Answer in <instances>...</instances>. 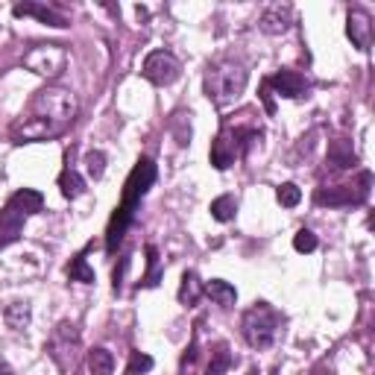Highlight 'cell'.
Segmentation results:
<instances>
[{
  "label": "cell",
  "mask_w": 375,
  "mask_h": 375,
  "mask_svg": "<svg viewBox=\"0 0 375 375\" xmlns=\"http://www.w3.org/2000/svg\"><path fill=\"white\" fill-rule=\"evenodd\" d=\"M74 117H77V97L74 94L65 91V88L47 85L41 91H35V97L30 103V112L12 126V138H15L18 144L56 138L74 123Z\"/></svg>",
  "instance_id": "6da1fadb"
},
{
  "label": "cell",
  "mask_w": 375,
  "mask_h": 375,
  "mask_svg": "<svg viewBox=\"0 0 375 375\" xmlns=\"http://www.w3.org/2000/svg\"><path fill=\"white\" fill-rule=\"evenodd\" d=\"M156 176H159V170H156V161L152 159H141L132 168V173H129V179L123 185V199H121V205L114 208L109 229H105V250L109 252H114L117 246L123 243V234L132 226L135 211L141 208V199L147 196L152 182H156Z\"/></svg>",
  "instance_id": "7a4b0ae2"
},
{
  "label": "cell",
  "mask_w": 375,
  "mask_h": 375,
  "mask_svg": "<svg viewBox=\"0 0 375 375\" xmlns=\"http://www.w3.org/2000/svg\"><path fill=\"white\" fill-rule=\"evenodd\" d=\"M246 79H250V74H246V68L241 62H234V59H217L214 65L205 68V77H203L205 97L217 109H229L243 94Z\"/></svg>",
  "instance_id": "3957f363"
},
{
  "label": "cell",
  "mask_w": 375,
  "mask_h": 375,
  "mask_svg": "<svg viewBox=\"0 0 375 375\" xmlns=\"http://www.w3.org/2000/svg\"><path fill=\"white\" fill-rule=\"evenodd\" d=\"M41 208H44V196L32 191V188H21V191L12 194L6 208L0 211V250H6L9 243L18 241L27 217L39 214Z\"/></svg>",
  "instance_id": "277c9868"
},
{
  "label": "cell",
  "mask_w": 375,
  "mask_h": 375,
  "mask_svg": "<svg viewBox=\"0 0 375 375\" xmlns=\"http://www.w3.org/2000/svg\"><path fill=\"white\" fill-rule=\"evenodd\" d=\"M261 138L258 129H250V126H223L220 135L214 138V144H211V164H214L217 170H226L232 168L238 159H243L250 147L255 141Z\"/></svg>",
  "instance_id": "5b68a950"
},
{
  "label": "cell",
  "mask_w": 375,
  "mask_h": 375,
  "mask_svg": "<svg viewBox=\"0 0 375 375\" xmlns=\"http://www.w3.org/2000/svg\"><path fill=\"white\" fill-rule=\"evenodd\" d=\"M241 325H243V340L252 349H270L281 332V314L276 308H270L267 302H258L243 314Z\"/></svg>",
  "instance_id": "8992f818"
},
{
  "label": "cell",
  "mask_w": 375,
  "mask_h": 375,
  "mask_svg": "<svg viewBox=\"0 0 375 375\" xmlns=\"http://www.w3.org/2000/svg\"><path fill=\"white\" fill-rule=\"evenodd\" d=\"M53 363L62 372H70L77 363V352H79V332L74 323H59L56 332L50 334V343H47Z\"/></svg>",
  "instance_id": "52a82bcc"
},
{
  "label": "cell",
  "mask_w": 375,
  "mask_h": 375,
  "mask_svg": "<svg viewBox=\"0 0 375 375\" xmlns=\"http://www.w3.org/2000/svg\"><path fill=\"white\" fill-rule=\"evenodd\" d=\"M182 74V65L170 50H152L147 59H144V68H141V77L152 85H173L176 79Z\"/></svg>",
  "instance_id": "ba28073f"
},
{
  "label": "cell",
  "mask_w": 375,
  "mask_h": 375,
  "mask_svg": "<svg viewBox=\"0 0 375 375\" xmlns=\"http://www.w3.org/2000/svg\"><path fill=\"white\" fill-rule=\"evenodd\" d=\"M369 185H372V176L363 170L355 185H337V188H328V191H316L314 199L320 205H361L369 196Z\"/></svg>",
  "instance_id": "9c48e42d"
},
{
  "label": "cell",
  "mask_w": 375,
  "mask_h": 375,
  "mask_svg": "<svg viewBox=\"0 0 375 375\" xmlns=\"http://www.w3.org/2000/svg\"><path fill=\"white\" fill-rule=\"evenodd\" d=\"M68 56L59 44H41V47H32V50L23 56V65H27L32 74L39 77H59L65 70Z\"/></svg>",
  "instance_id": "30bf717a"
},
{
  "label": "cell",
  "mask_w": 375,
  "mask_h": 375,
  "mask_svg": "<svg viewBox=\"0 0 375 375\" xmlns=\"http://www.w3.org/2000/svg\"><path fill=\"white\" fill-rule=\"evenodd\" d=\"M267 88H276L278 97H287V100H299L305 91H308V79L296 70H278V74L267 77Z\"/></svg>",
  "instance_id": "8fae6325"
},
{
  "label": "cell",
  "mask_w": 375,
  "mask_h": 375,
  "mask_svg": "<svg viewBox=\"0 0 375 375\" xmlns=\"http://www.w3.org/2000/svg\"><path fill=\"white\" fill-rule=\"evenodd\" d=\"M346 35L352 39V44H355L358 50H369V44H372V21H369L367 12H361V9H352L349 12Z\"/></svg>",
  "instance_id": "7c38bea8"
},
{
  "label": "cell",
  "mask_w": 375,
  "mask_h": 375,
  "mask_svg": "<svg viewBox=\"0 0 375 375\" xmlns=\"http://www.w3.org/2000/svg\"><path fill=\"white\" fill-rule=\"evenodd\" d=\"M15 18H23V15H32V18H39L41 23H50V27H56V30H62V27H68V21L59 15V12H53V9H47V6H41V3H18L15 9Z\"/></svg>",
  "instance_id": "4fadbf2b"
},
{
  "label": "cell",
  "mask_w": 375,
  "mask_h": 375,
  "mask_svg": "<svg viewBox=\"0 0 375 375\" xmlns=\"http://www.w3.org/2000/svg\"><path fill=\"white\" fill-rule=\"evenodd\" d=\"M203 293L208 299H214L220 308H232L234 302H238V290H234L229 281H220V278H211L203 285Z\"/></svg>",
  "instance_id": "5bb4252c"
},
{
  "label": "cell",
  "mask_w": 375,
  "mask_h": 375,
  "mask_svg": "<svg viewBox=\"0 0 375 375\" xmlns=\"http://www.w3.org/2000/svg\"><path fill=\"white\" fill-rule=\"evenodd\" d=\"M328 161L334 164L337 170H349V168H355L358 164V156H355V150H352V141H332V147H328Z\"/></svg>",
  "instance_id": "9a60e30c"
},
{
  "label": "cell",
  "mask_w": 375,
  "mask_h": 375,
  "mask_svg": "<svg viewBox=\"0 0 375 375\" xmlns=\"http://www.w3.org/2000/svg\"><path fill=\"white\" fill-rule=\"evenodd\" d=\"M290 27V9L287 6H270L261 15V30L270 35H278Z\"/></svg>",
  "instance_id": "2e32d148"
},
{
  "label": "cell",
  "mask_w": 375,
  "mask_h": 375,
  "mask_svg": "<svg viewBox=\"0 0 375 375\" xmlns=\"http://www.w3.org/2000/svg\"><path fill=\"white\" fill-rule=\"evenodd\" d=\"M59 191H62L65 199H77V196L85 194V179H82L77 170L68 168V170L59 173Z\"/></svg>",
  "instance_id": "e0dca14e"
},
{
  "label": "cell",
  "mask_w": 375,
  "mask_h": 375,
  "mask_svg": "<svg viewBox=\"0 0 375 375\" xmlns=\"http://www.w3.org/2000/svg\"><path fill=\"white\" fill-rule=\"evenodd\" d=\"M85 363H88L91 375H112L114 372V358H112L109 349H91Z\"/></svg>",
  "instance_id": "ac0fdd59"
},
{
  "label": "cell",
  "mask_w": 375,
  "mask_h": 375,
  "mask_svg": "<svg viewBox=\"0 0 375 375\" xmlns=\"http://www.w3.org/2000/svg\"><path fill=\"white\" fill-rule=\"evenodd\" d=\"M234 211H238V199H234L232 194H223V196H217L214 203H211V217H214L217 223L234 220Z\"/></svg>",
  "instance_id": "d6986e66"
},
{
  "label": "cell",
  "mask_w": 375,
  "mask_h": 375,
  "mask_svg": "<svg viewBox=\"0 0 375 375\" xmlns=\"http://www.w3.org/2000/svg\"><path fill=\"white\" fill-rule=\"evenodd\" d=\"M199 296H203V281L196 278V273H185L182 287H179V302L182 305H196Z\"/></svg>",
  "instance_id": "ffe728a7"
},
{
  "label": "cell",
  "mask_w": 375,
  "mask_h": 375,
  "mask_svg": "<svg viewBox=\"0 0 375 375\" xmlns=\"http://www.w3.org/2000/svg\"><path fill=\"white\" fill-rule=\"evenodd\" d=\"M3 316H6V323L15 328V332H21V328L30 325V305L27 302H12L9 308L3 311Z\"/></svg>",
  "instance_id": "44dd1931"
},
{
  "label": "cell",
  "mask_w": 375,
  "mask_h": 375,
  "mask_svg": "<svg viewBox=\"0 0 375 375\" xmlns=\"http://www.w3.org/2000/svg\"><path fill=\"white\" fill-rule=\"evenodd\" d=\"M68 276H70V281H82V285H91V281H94V270L88 267L85 255H77L74 261H70Z\"/></svg>",
  "instance_id": "7402d4cb"
},
{
  "label": "cell",
  "mask_w": 375,
  "mask_h": 375,
  "mask_svg": "<svg viewBox=\"0 0 375 375\" xmlns=\"http://www.w3.org/2000/svg\"><path fill=\"white\" fill-rule=\"evenodd\" d=\"M229 363H232V355H229V349L226 346H217V352H211V363H208V369L205 375H223L229 369Z\"/></svg>",
  "instance_id": "603a6c76"
},
{
  "label": "cell",
  "mask_w": 375,
  "mask_h": 375,
  "mask_svg": "<svg viewBox=\"0 0 375 375\" xmlns=\"http://www.w3.org/2000/svg\"><path fill=\"white\" fill-rule=\"evenodd\" d=\"M276 196H278V203L285 205V208H296L299 203H302V191H299V185H293V182H285L276 191Z\"/></svg>",
  "instance_id": "cb8c5ba5"
},
{
  "label": "cell",
  "mask_w": 375,
  "mask_h": 375,
  "mask_svg": "<svg viewBox=\"0 0 375 375\" xmlns=\"http://www.w3.org/2000/svg\"><path fill=\"white\" fill-rule=\"evenodd\" d=\"M152 369V358L144 355V352H132L129 355V367H126V375H141V372H150Z\"/></svg>",
  "instance_id": "d4e9b609"
},
{
  "label": "cell",
  "mask_w": 375,
  "mask_h": 375,
  "mask_svg": "<svg viewBox=\"0 0 375 375\" xmlns=\"http://www.w3.org/2000/svg\"><path fill=\"white\" fill-rule=\"evenodd\" d=\"M293 250L296 252H314L316 250V234L311 229H299L293 234Z\"/></svg>",
  "instance_id": "484cf974"
},
{
  "label": "cell",
  "mask_w": 375,
  "mask_h": 375,
  "mask_svg": "<svg viewBox=\"0 0 375 375\" xmlns=\"http://www.w3.org/2000/svg\"><path fill=\"white\" fill-rule=\"evenodd\" d=\"M85 170H88L91 179H100V176L105 173V156L100 150H91L85 156Z\"/></svg>",
  "instance_id": "4316f807"
},
{
  "label": "cell",
  "mask_w": 375,
  "mask_h": 375,
  "mask_svg": "<svg viewBox=\"0 0 375 375\" xmlns=\"http://www.w3.org/2000/svg\"><path fill=\"white\" fill-rule=\"evenodd\" d=\"M147 255H150V278H147V285L152 287V285H159V273H156V267H159V250L156 246H147Z\"/></svg>",
  "instance_id": "83f0119b"
},
{
  "label": "cell",
  "mask_w": 375,
  "mask_h": 375,
  "mask_svg": "<svg viewBox=\"0 0 375 375\" xmlns=\"http://www.w3.org/2000/svg\"><path fill=\"white\" fill-rule=\"evenodd\" d=\"M261 100H264V109H267V114H273V112H276V103H273V97H270V88H267V82L261 85Z\"/></svg>",
  "instance_id": "f1b7e54d"
},
{
  "label": "cell",
  "mask_w": 375,
  "mask_h": 375,
  "mask_svg": "<svg viewBox=\"0 0 375 375\" xmlns=\"http://www.w3.org/2000/svg\"><path fill=\"white\" fill-rule=\"evenodd\" d=\"M0 375H12V369L6 367V363H0Z\"/></svg>",
  "instance_id": "f546056e"
}]
</instances>
